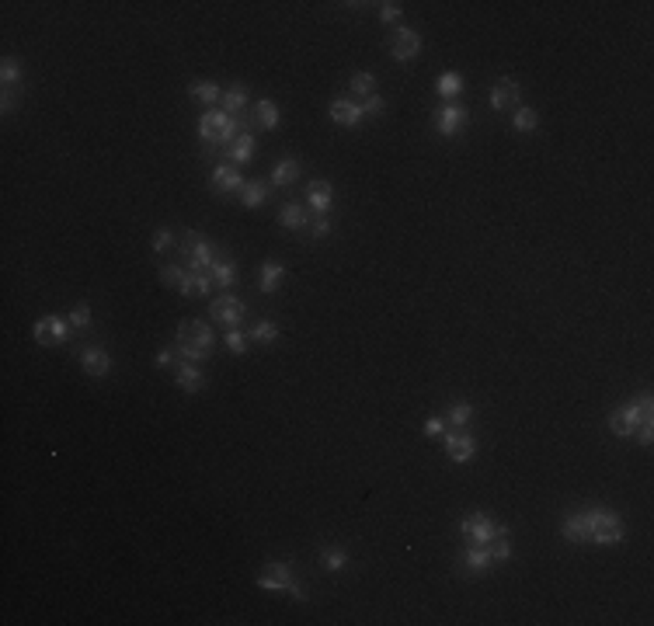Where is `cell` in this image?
Listing matches in <instances>:
<instances>
[{
	"label": "cell",
	"mask_w": 654,
	"mask_h": 626,
	"mask_svg": "<svg viewBox=\"0 0 654 626\" xmlns=\"http://www.w3.org/2000/svg\"><path fill=\"white\" fill-rule=\"evenodd\" d=\"M588 519V543H599V546H620L623 543V522L616 512L609 508H592L585 512Z\"/></svg>",
	"instance_id": "cell-1"
},
{
	"label": "cell",
	"mask_w": 654,
	"mask_h": 626,
	"mask_svg": "<svg viewBox=\"0 0 654 626\" xmlns=\"http://www.w3.org/2000/svg\"><path fill=\"white\" fill-rule=\"evenodd\" d=\"M258 585L265 588V592H289L292 599H306V592H303V585H296L292 581V571H289V564L285 560H272L268 564V574H261L258 578Z\"/></svg>",
	"instance_id": "cell-2"
},
{
	"label": "cell",
	"mask_w": 654,
	"mask_h": 626,
	"mask_svg": "<svg viewBox=\"0 0 654 626\" xmlns=\"http://www.w3.org/2000/svg\"><path fill=\"white\" fill-rule=\"evenodd\" d=\"M182 254L188 258V268L191 271H209L212 265H216V251H212V244L202 240L195 230H188L185 233V240H182Z\"/></svg>",
	"instance_id": "cell-3"
},
{
	"label": "cell",
	"mask_w": 654,
	"mask_h": 626,
	"mask_svg": "<svg viewBox=\"0 0 654 626\" xmlns=\"http://www.w3.org/2000/svg\"><path fill=\"white\" fill-rule=\"evenodd\" d=\"M209 313H212V320H216V324L237 327V324L247 317V303H244V299H237V296H216V299H212V306H209Z\"/></svg>",
	"instance_id": "cell-4"
},
{
	"label": "cell",
	"mask_w": 654,
	"mask_h": 626,
	"mask_svg": "<svg viewBox=\"0 0 654 626\" xmlns=\"http://www.w3.org/2000/svg\"><path fill=\"white\" fill-rule=\"evenodd\" d=\"M460 529H463V536H467L473 546H487V543L494 539V522H491V515H484V512L467 515V519L460 522Z\"/></svg>",
	"instance_id": "cell-5"
},
{
	"label": "cell",
	"mask_w": 654,
	"mask_h": 626,
	"mask_svg": "<svg viewBox=\"0 0 654 626\" xmlns=\"http://www.w3.org/2000/svg\"><path fill=\"white\" fill-rule=\"evenodd\" d=\"M418 53H421V35H418L414 28H397V35L390 39V56L400 60V63H407V60H414Z\"/></svg>",
	"instance_id": "cell-6"
},
{
	"label": "cell",
	"mask_w": 654,
	"mask_h": 626,
	"mask_svg": "<svg viewBox=\"0 0 654 626\" xmlns=\"http://www.w3.org/2000/svg\"><path fill=\"white\" fill-rule=\"evenodd\" d=\"M178 341L182 345H195V348H212V327L202 320H182L178 324Z\"/></svg>",
	"instance_id": "cell-7"
},
{
	"label": "cell",
	"mask_w": 654,
	"mask_h": 626,
	"mask_svg": "<svg viewBox=\"0 0 654 626\" xmlns=\"http://www.w3.org/2000/svg\"><path fill=\"white\" fill-rule=\"evenodd\" d=\"M467 108L463 104H446V108H439V115H435V129H439V136H456L463 125H467Z\"/></svg>",
	"instance_id": "cell-8"
},
{
	"label": "cell",
	"mask_w": 654,
	"mask_h": 626,
	"mask_svg": "<svg viewBox=\"0 0 654 626\" xmlns=\"http://www.w3.org/2000/svg\"><path fill=\"white\" fill-rule=\"evenodd\" d=\"M519 81H512V77H501L498 84H494V90H491V108L494 111H508V108H515L519 104Z\"/></svg>",
	"instance_id": "cell-9"
},
{
	"label": "cell",
	"mask_w": 654,
	"mask_h": 626,
	"mask_svg": "<svg viewBox=\"0 0 654 626\" xmlns=\"http://www.w3.org/2000/svg\"><path fill=\"white\" fill-rule=\"evenodd\" d=\"M473 452H477V442H473L470 432H453V435H446V456H449L453 463H470Z\"/></svg>",
	"instance_id": "cell-10"
},
{
	"label": "cell",
	"mask_w": 654,
	"mask_h": 626,
	"mask_svg": "<svg viewBox=\"0 0 654 626\" xmlns=\"http://www.w3.org/2000/svg\"><path fill=\"white\" fill-rule=\"evenodd\" d=\"M230 118H233V115H226L223 108H219V111H216V108H212V111H205V115L198 118V136H202V140H209V143H219V132L226 129V122H230Z\"/></svg>",
	"instance_id": "cell-11"
},
{
	"label": "cell",
	"mask_w": 654,
	"mask_h": 626,
	"mask_svg": "<svg viewBox=\"0 0 654 626\" xmlns=\"http://www.w3.org/2000/svg\"><path fill=\"white\" fill-rule=\"evenodd\" d=\"M306 202H310V209H313L317 216H327V212H331V202H334V188H331L327 181H310Z\"/></svg>",
	"instance_id": "cell-12"
},
{
	"label": "cell",
	"mask_w": 654,
	"mask_h": 626,
	"mask_svg": "<svg viewBox=\"0 0 654 626\" xmlns=\"http://www.w3.org/2000/svg\"><path fill=\"white\" fill-rule=\"evenodd\" d=\"M81 369H84L88 376H108V369H111V358H108V352H104V348H97V345H88V348L81 352Z\"/></svg>",
	"instance_id": "cell-13"
},
{
	"label": "cell",
	"mask_w": 654,
	"mask_h": 626,
	"mask_svg": "<svg viewBox=\"0 0 654 626\" xmlns=\"http://www.w3.org/2000/svg\"><path fill=\"white\" fill-rule=\"evenodd\" d=\"M212 188H216V191H240V188H244V175H240L237 168L219 164V168L212 171Z\"/></svg>",
	"instance_id": "cell-14"
},
{
	"label": "cell",
	"mask_w": 654,
	"mask_h": 626,
	"mask_svg": "<svg viewBox=\"0 0 654 626\" xmlns=\"http://www.w3.org/2000/svg\"><path fill=\"white\" fill-rule=\"evenodd\" d=\"M175 379H178V386L185 390V393H198L202 386H205V379H202V372L191 365V362H178V369H175Z\"/></svg>",
	"instance_id": "cell-15"
},
{
	"label": "cell",
	"mask_w": 654,
	"mask_h": 626,
	"mask_svg": "<svg viewBox=\"0 0 654 626\" xmlns=\"http://www.w3.org/2000/svg\"><path fill=\"white\" fill-rule=\"evenodd\" d=\"M331 118L338 125H359L362 122V108L355 101H331Z\"/></svg>",
	"instance_id": "cell-16"
},
{
	"label": "cell",
	"mask_w": 654,
	"mask_h": 626,
	"mask_svg": "<svg viewBox=\"0 0 654 626\" xmlns=\"http://www.w3.org/2000/svg\"><path fill=\"white\" fill-rule=\"evenodd\" d=\"M226 157L237 161V164H251V157H254V136L251 132H237V140L226 147Z\"/></svg>",
	"instance_id": "cell-17"
},
{
	"label": "cell",
	"mask_w": 654,
	"mask_h": 626,
	"mask_svg": "<svg viewBox=\"0 0 654 626\" xmlns=\"http://www.w3.org/2000/svg\"><path fill=\"white\" fill-rule=\"evenodd\" d=\"M212 289V278H209V271H191V275H185V282L178 285V292L182 296H188V299H195V296H205Z\"/></svg>",
	"instance_id": "cell-18"
},
{
	"label": "cell",
	"mask_w": 654,
	"mask_h": 626,
	"mask_svg": "<svg viewBox=\"0 0 654 626\" xmlns=\"http://www.w3.org/2000/svg\"><path fill=\"white\" fill-rule=\"evenodd\" d=\"M296 178H299V161L296 157H282L279 164L272 168V184H279V188L292 184Z\"/></svg>",
	"instance_id": "cell-19"
},
{
	"label": "cell",
	"mask_w": 654,
	"mask_h": 626,
	"mask_svg": "<svg viewBox=\"0 0 654 626\" xmlns=\"http://www.w3.org/2000/svg\"><path fill=\"white\" fill-rule=\"evenodd\" d=\"M244 104H247V88H244V84H233V88L223 90V111H226V115L237 118V115L244 111Z\"/></svg>",
	"instance_id": "cell-20"
},
{
	"label": "cell",
	"mask_w": 654,
	"mask_h": 626,
	"mask_svg": "<svg viewBox=\"0 0 654 626\" xmlns=\"http://www.w3.org/2000/svg\"><path fill=\"white\" fill-rule=\"evenodd\" d=\"M463 564H467L470 574H480V571H487L494 564V557H491L487 546H470L467 553H463Z\"/></svg>",
	"instance_id": "cell-21"
},
{
	"label": "cell",
	"mask_w": 654,
	"mask_h": 626,
	"mask_svg": "<svg viewBox=\"0 0 654 626\" xmlns=\"http://www.w3.org/2000/svg\"><path fill=\"white\" fill-rule=\"evenodd\" d=\"M564 539L567 543H588V519H585V512L564 519Z\"/></svg>",
	"instance_id": "cell-22"
},
{
	"label": "cell",
	"mask_w": 654,
	"mask_h": 626,
	"mask_svg": "<svg viewBox=\"0 0 654 626\" xmlns=\"http://www.w3.org/2000/svg\"><path fill=\"white\" fill-rule=\"evenodd\" d=\"M306 219H310V212H306L299 202H289V205H282V209H279V223H282V226L299 230V226H306Z\"/></svg>",
	"instance_id": "cell-23"
},
{
	"label": "cell",
	"mask_w": 654,
	"mask_h": 626,
	"mask_svg": "<svg viewBox=\"0 0 654 626\" xmlns=\"http://www.w3.org/2000/svg\"><path fill=\"white\" fill-rule=\"evenodd\" d=\"M265 195H268V184H265V181H244V188H240V202H244L247 209H258V205L265 202Z\"/></svg>",
	"instance_id": "cell-24"
},
{
	"label": "cell",
	"mask_w": 654,
	"mask_h": 626,
	"mask_svg": "<svg viewBox=\"0 0 654 626\" xmlns=\"http://www.w3.org/2000/svg\"><path fill=\"white\" fill-rule=\"evenodd\" d=\"M282 275H285V268L279 261H265L261 265V292H275L282 285Z\"/></svg>",
	"instance_id": "cell-25"
},
{
	"label": "cell",
	"mask_w": 654,
	"mask_h": 626,
	"mask_svg": "<svg viewBox=\"0 0 654 626\" xmlns=\"http://www.w3.org/2000/svg\"><path fill=\"white\" fill-rule=\"evenodd\" d=\"M188 94H191L195 101H205V104H216V101H223V90L216 88L212 81H198V84H191V88H188Z\"/></svg>",
	"instance_id": "cell-26"
},
{
	"label": "cell",
	"mask_w": 654,
	"mask_h": 626,
	"mask_svg": "<svg viewBox=\"0 0 654 626\" xmlns=\"http://www.w3.org/2000/svg\"><path fill=\"white\" fill-rule=\"evenodd\" d=\"M209 278H212L216 285H223V289H226V285H233V282H237V265H233V261H216V265L209 268Z\"/></svg>",
	"instance_id": "cell-27"
},
{
	"label": "cell",
	"mask_w": 654,
	"mask_h": 626,
	"mask_svg": "<svg viewBox=\"0 0 654 626\" xmlns=\"http://www.w3.org/2000/svg\"><path fill=\"white\" fill-rule=\"evenodd\" d=\"M609 432H613V435H620V439H627V435H634V432H637V425H634V421L627 418V411L620 407V411H613V414H609Z\"/></svg>",
	"instance_id": "cell-28"
},
{
	"label": "cell",
	"mask_w": 654,
	"mask_h": 626,
	"mask_svg": "<svg viewBox=\"0 0 654 626\" xmlns=\"http://www.w3.org/2000/svg\"><path fill=\"white\" fill-rule=\"evenodd\" d=\"M258 125L261 129H275L279 125V104L275 101H268V97L258 101Z\"/></svg>",
	"instance_id": "cell-29"
},
{
	"label": "cell",
	"mask_w": 654,
	"mask_h": 626,
	"mask_svg": "<svg viewBox=\"0 0 654 626\" xmlns=\"http://www.w3.org/2000/svg\"><path fill=\"white\" fill-rule=\"evenodd\" d=\"M32 334H35V341H39V345H60V341H56V324H53V317L35 320Z\"/></svg>",
	"instance_id": "cell-30"
},
{
	"label": "cell",
	"mask_w": 654,
	"mask_h": 626,
	"mask_svg": "<svg viewBox=\"0 0 654 626\" xmlns=\"http://www.w3.org/2000/svg\"><path fill=\"white\" fill-rule=\"evenodd\" d=\"M320 564H324L327 571H345V567H348V553H345L341 546H331V550L320 553Z\"/></svg>",
	"instance_id": "cell-31"
},
{
	"label": "cell",
	"mask_w": 654,
	"mask_h": 626,
	"mask_svg": "<svg viewBox=\"0 0 654 626\" xmlns=\"http://www.w3.org/2000/svg\"><path fill=\"white\" fill-rule=\"evenodd\" d=\"M435 90H439L442 97H456V94L463 90V77H460V74H442V77L435 81Z\"/></svg>",
	"instance_id": "cell-32"
},
{
	"label": "cell",
	"mask_w": 654,
	"mask_h": 626,
	"mask_svg": "<svg viewBox=\"0 0 654 626\" xmlns=\"http://www.w3.org/2000/svg\"><path fill=\"white\" fill-rule=\"evenodd\" d=\"M175 355L182 358V362H191V365H198V362H205V358L212 355V348H195V345H175Z\"/></svg>",
	"instance_id": "cell-33"
},
{
	"label": "cell",
	"mask_w": 654,
	"mask_h": 626,
	"mask_svg": "<svg viewBox=\"0 0 654 626\" xmlns=\"http://www.w3.org/2000/svg\"><path fill=\"white\" fill-rule=\"evenodd\" d=\"M512 125H515L519 132H533V129L540 125V115H536L533 108H515V118H512Z\"/></svg>",
	"instance_id": "cell-34"
},
{
	"label": "cell",
	"mask_w": 654,
	"mask_h": 626,
	"mask_svg": "<svg viewBox=\"0 0 654 626\" xmlns=\"http://www.w3.org/2000/svg\"><path fill=\"white\" fill-rule=\"evenodd\" d=\"M279 338V327L272 324V320H258L254 327H251V341H261V345H272Z\"/></svg>",
	"instance_id": "cell-35"
},
{
	"label": "cell",
	"mask_w": 654,
	"mask_h": 626,
	"mask_svg": "<svg viewBox=\"0 0 654 626\" xmlns=\"http://www.w3.org/2000/svg\"><path fill=\"white\" fill-rule=\"evenodd\" d=\"M352 90H355L359 97H369V94H376V77H373V74H366V70L352 74Z\"/></svg>",
	"instance_id": "cell-36"
},
{
	"label": "cell",
	"mask_w": 654,
	"mask_h": 626,
	"mask_svg": "<svg viewBox=\"0 0 654 626\" xmlns=\"http://www.w3.org/2000/svg\"><path fill=\"white\" fill-rule=\"evenodd\" d=\"M21 74H25V70H21V63H18L14 56H7V60H4V67H0V81H4V88L18 84V81H21Z\"/></svg>",
	"instance_id": "cell-37"
},
{
	"label": "cell",
	"mask_w": 654,
	"mask_h": 626,
	"mask_svg": "<svg viewBox=\"0 0 654 626\" xmlns=\"http://www.w3.org/2000/svg\"><path fill=\"white\" fill-rule=\"evenodd\" d=\"M223 341H226V352H233V355H244V352H247V341H251V338H244V334H240L237 327H230Z\"/></svg>",
	"instance_id": "cell-38"
},
{
	"label": "cell",
	"mask_w": 654,
	"mask_h": 626,
	"mask_svg": "<svg viewBox=\"0 0 654 626\" xmlns=\"http://www.w3.org/2000/svg\"><path fill=\"white\" fill-rule=\"evenodd\" d=\"M70 324H74V327H81V331H84V327H91V306H88V303H77V306L70 310Z\"/></svg>",
	"instance_id": "cell-39"
},
{
	"label": "cell",
	"mask_w": 654,
	"mask_h": 626,
	"mask_svg": "<svg viewBox=\"0 0 654 626\" xmlns=\"http://www.w3.org/2000/svg\"><path fill=\"white\" fill-rule=\"evenodd\" d=\"M470 418H473V407H470V404H453V407H449V425H467Z\"/></svg>",
	"instance_id": "cell-40"
},
{
	"label": "cell",
	"mask_w": 654,
	"mask_h": 626,
	"mask_svg": "<svg viewBox=\"0 0 654 626\" xmlns=\"http://www.w3.org/2000/svg\"><path fill=\"white\" fill-rule=\"evenodd\" d=\"M161 282H164V285H175V289H178V285L185 282V271L178 268V265H168V268H161Z\"/></svg>",
	"instance_id": "cell-41"
},
{
	"label": "cell",
	"mask_w": 654,
	"mask_h": 626,
	"mask_svg": "<svg viewBox=\"0 0 654 626\" xmlns=\"http://www.w3.org/2000/svg\"><path fill=\"white\" fill-rule=\"evenodd\" d=\"M359 108H362V115H379V111H383V97H379V94H369V97H362Z\"/></svg>",
	"instance_id": "cell-42"
},
{
	"label": "cell",
	"mask_w": 654,
	"mask_h": 626,
	"mask_svg": "<svg viewBox=\"0 0 654 626\" xmlns=\"http://www.w3.org/2000/svg\"><path fill=\"white\" fill-rule=\"evenodd\" d=\"M171 244H175L171 230H157V233H154V251H157V254H161V251H168Z\"/></svg>",
	"instance_id": "cell-43"
},
{
	"label": "cell",
	"mask_w": 654,
	"mask_h": 626,
	"mask_svg": "<svg viewBox=\"0 0 654 626\" xmlns=\"http://www.w3.org/2000/svg\"><path fill=\"white\" fill-rule=\"evenodd\" d=\"M446 425H449L446 418H428V421H425V435H428V439H435V435H442V432H446Z\"/></svg>",
	"instance_id": "cell-44"
},
{
	"label": "cell",
	"mask_w": 654,
	"mask_h": 626,
	"mask_svg": "<svg viewBox=\"0 0 654 626\" xmlns=\"http://www.w3.org/2000/svg\"><path fill=\"white\" fill-rule=\"evenodd\" d=\"M379 18H383V25H393V21L400 18V4H383V7H379Z\"/></svg>",
	"instance_id": "cell-45"
},
{
	"label": "cell",
	"mask_w": 654,
	"mask_h": 626,
	"mask_svg": "<svg viewBox=\"0 0 654 626\" xmlns=\"http://www.w3.org/2000/svg\"><path fill=\"white\" fill-rule=\"evenodd\" d=\"M310 233H313V237H327V233H331V219H327V216H317Z\"/></svg>",
	"instance_id": "cell-46"
},
{
	"label": "cell",
	"mask_w": 654,
	"mask_h": 626,
	"mask_svg": "<svg viewBox=\"0 0 654 626\" xmlns=\"http://www.w3.org/2000/svg\"><path fill=\"white\" fill-rule=\"evenodd\" d=\"M175 358H178L175 355V348H164V352H157L154 362H157V369H168V365H175Z\"/></svg>",
	"instance_id": "cell-47"
},
{
	"label": "cell",
	"mask_w": 654,
	"mask_h": 626,
	"mask_svg": "<svg viewBox=\"0 0 654 626\" xmlns=\"http://www.w3.org/2000/svg\"><path fill=\"white\" fill-rule=\"evenodd\" d=\"M637 439H641V446H651L654 428H651V425H641V435H637Z\"/></svg>",
	"instance_id": "cell-48"
},
{
	"label": "cell",
	"mask_w": 654,
	"mask_h": 626,
	"mask_svg": "<svg viewBox=\"0 0 654 626\" xmlns=\"http://www.w3.org/2000/svg\"><path fill=\"white\" fill-rule=\"evenodd\" d=\"M14 104H18V97H14L11 90H4V101H0V108H4V111H14Z\"/></svg>",
	"instance_id": "cell-49"
}]
</instances>
